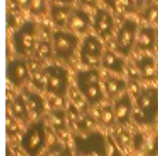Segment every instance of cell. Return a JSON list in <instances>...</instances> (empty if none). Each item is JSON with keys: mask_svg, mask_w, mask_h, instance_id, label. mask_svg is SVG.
I'll return each instance as SVG.
<instances>
[{"mask_svg": "<svg viewBox=\"0 0 158 156\" xmlns=\"http://www.w3.org/2000/svg\"><path fill=\"white\" fill-rule=\"evenodd\" d=\"M133 1H134L136 8H141L143 6L144 2H145V0H133Z\"/></svg>", "mask_w": 158, "mask_h": 156, "instance_id": "obj_32", "label": "cell"}, {"mask_svg": "<svg viewBox=\"0 0 158 156\" xmlns=\"http://www.w3.org/2000/svg\"><path fill=\"white\" fill-rule=\"evenodd\" d=\"M105 3L117 13H130L136 9L133 0H105Z\"/></svg>", "mask_w": 158, "mask_h": 156, "instance_id": "obj_22", "label": "cell"}, {"mask_svg": "<svg viewBox=\"0 0 158 156\" xmlns=\"http://www.w3.org/2000/svg\"><path fill=\"white\" fill-rule=\"evenodd\" d=\"M105 50L101 39L94 34L86 35L79 49L81 63L86 68H97L101 66Z\"/></svg>", "mask_w": 158, "mask_h": 156, "instance_id": "obj_8", "label": "cell"}, {"mask_svg": "<svg viewBox=\"0 0 158 156\" xmlns=\"http://www.w3.org/2000/svg\"><path fill=\"white\" fill-rule=\"evenodd\" d=\"M53 53L52 43L47 40H40L36 44L33 57L37 61H42L50 59Z\"/></svg>", "mask_w": 158, "mask_h": 156, "instance_id": "obj_21", "label": "cell"}, {"mask_svg": "<svg viewBox=\"0 0 158 156\" xmlns=\"http://www.w3.org/2000/svg\"><path fill=\"white\" fill-rule=\"evenodd\" d=\"M46 0H32L30 12L33 15H42L46 11Z\"/></svg>", "mask_w": 158, "mask_h": 156, "instance_id": "obj_26", "label": "cell"}, {"mask_svg": "<svg viewBox=\"0 0 158 156\" xmlns=\"http://www.w3.org/2000/svg\"><path fill=\"white\" fill-rule=\"evenodd\" d=\"M80 1L82 5L88 7H95L97 4V0H80Z\"/></svg>", "mask_w": 158, "mask_h": 156, "instance_id": "obj_30", "label": "cell"}, {"mask_svg": "<svg viewBox=\"0 0 158 156\" xmlns=\"http://www.w3.org/2000/svg\"><path fill=\"white\" fill-rule=\"evenodd\" d=\"M113 111L115 114L116 123L120 126H127L134 114V103L129 92L115 100L113 104Z\"/></svg>", "mask_w": 158, "mask_h": 156, "instance_id": "obj_11", "label": "cell"}, {"mask_svg": "<svg viewBox=\"0 0 158 156\" xmlns=\"http://www.w3.org/2000/svg\"><path fill=\"white\" fill-rule=\"evenodd\" d=\"M6 80L13 87H23L31 80V72L29 63L22 57L8 60L6 68Z\"/></svg>", "mask_w": 158, "mask_h": 156, "instance_id": "obj_10", "label": "cell"}, {"mask_svg": "<svg viewBox=\"0 0 158 156\" xmlns=\"http://www.w3.org/2000/svg\"><path fill=\"white\" fill-rule=\"evenodd\" d=\"M134 66L140 77L145 80H154L156 77V60L151 55H141L134 59Z\"/></svg>", "mask_w": 158, "mask_h": 156, "instance_id": "obj_14", "label": "cell"}, {"mask_svg": "<svg viewBox=\"0 0 158 156\" xmlns=\"http://www.w3.org/2000/svg\"><path fill=\"white\" fill-rule=\"evenodd\" d=\"M10 113L14 119L23 123L28 122L31 113L21 93L14 97L10 104Z\"/></svg>", "mask_w": 158, "mask_h": 156, "instance_id": "obj_20", "label": "cell"}, {"mask_svg": "<svg viewBox=\"0 0 158 156\" xmlns=\"http://www.w3.org/2000/svg\"><path fill=\"white\" fill-rule=\"evenodd\" d=\"M99 120L104 126H106L107 127L113 126L114 124H117L116 119H115L114 111H113V106H110V105L103 106L100 110Z\"/></svg>", "mask_w": 158, "mask_h": 156, "instance_id": "obj_23", "label": "cell"}, {"mask_svg": "<svg viewBox=\"0 0 158 156\" xmlns=\"http://www.w3.org/2000/svg\"><path fill=\"white\" fill-rule=\"evenodd\" d=\"M155 1H158V0H155Z\"/></svg>", "mask_w": 158, "mask_h": 156, "instance_id": "obj_35", "label": "cell"}, {"mask_svg": "<svg viewBox=\"0 0 158 156\" xmlns=\"http://www.w3.org/2000/svg\"><path fill=\"white\" fill-rule=\"evenodd\" d=\"M76 156H106V140L98 132L78 135L74 139Z\"/></svg>", "mask_w": 158, "mask_h": 156, "instance_id": "obj_6", "label": "cell"}, {"mask_svg": "<svg viewBox=\"0 0 158 156\" xmlns=\"http://www.w3.org/2000/svg\"><path fill=\"white\" fill-rule=\"evenodd\" d=\"M47 156H74L73 151L69 146H60L58 145L56 150L51 149L48 153Z\"/></svg>", "mask_w": 158, "mask_h": 156, "instance_id": "obj_27", "label": "cell"}, {"mask_svg": "<svg viewBox=\"0 0 158 156\" xmlns=\"http://www.w3.org/2000/svg\"><path fill=\"white\" fill-rule=\"evenodd\" d=\"M101 66L115 74H122L127 69L126 61L121 55L109 49L105 50Z\"/></svg>", "mask_w": 158, "mask_h": 156, "instance_id": "obj_16", "label": "cell"}, {"mask_svg": "<svg viewBox=\"0 0 158 156\" xmlns=\"http://www.w3.org/2000/svg\"><path fill=\"white\" fill-rule=\"evenodd\" d=\"M103 87L105 93L110 98V99H118L121 95H123L128 87V84L125 79L118 77L115 74L107 75L104 82Z\"/></svg>", "mask_w": 158, "mask_h": 156, "instance_id": "obj_17", "label": "cell"}, {"mask_svg": "<svg viewBox=\"0 0 158 156\" xmlns=\"http://www.w3.org/2000/svg\"><path fill=\"white\" fill-rule=\"evenodd\" d=\"M75 85L80 95L88 104L94 106L103 102L105 90L101 74L97 68L78 71L75 74Z\"/></svg>", "mask_w": 158, "mask_h": 156, "instance_id": "obj_1", "label": "cell"}, {"mask_svg": "<svg viewBox=\"0 0 158 156\" xmlns=\"http://www.w3.org/2000/svg\"><path fill=\"white\" fill-rule=\"evenodd\" d=\"M142 18L149 23L158 24V5L154 4L143 9L142 12Z\"/></svg>", "mask_w": 158, "mask_h": 156, "instance_id": "obj_24", "label": "cell"}, {"mask_svg": "<svg viewBox=\"0 0 158 156\" xmlns=\"http://www.w3.org/2000/svg\"><path fill=\"white\" fill-rule=\"evenodd\" d=\"M135 47L142 51H153L156 47V29L152 26L140 28Z\"/></svg>", "mask_w": 158, "mask_h": 156, "instance_id": "obj_15", "label": "cell"}, {"mask_svg": "<svg viewBox=\"0 0 158 156\" xmlns=\"http://www.w3.org/2000/svg\"><path fill=\"white\" fill-rule=\"evenodd\" d=\"M66 118H67V114L61 110L54 111L51 114V122H52L54 127L58 131H61L64 129Z\"/></svg>", "mask_w": 158, "mask_h": 156, "instance_id": "obj_25", "label": "cell"}, {"mask_svg": "<svg viewBox=\"0 0 158 156\" xmlns=\"http://www.w3.org/2000/svg\"><path fill=\"white\" fill-rule=\"evenodd\" d=\"M93 29L100 39L108 38L115 29V20L113 16L107 10L98 8L94 18Z\"/></svg>", "mask_w": 158, "mask_h": 156, "instance_id": "obj_12", "label": "cell"}, {"mask_svg": "<svg viewBox=\"0 0 158 156\" xmlns=\"http://www.w3.org/2000/svg\"><path fill=\"white\" fill-rule=\"evenodd\" d=\"M44 91L56 98H64L69 87V71L56 63L46 65L42 69Z\"/></svg>", "mask_w": 158, "mask_h": 156, "instance_id": "obj_3", "label": "cell"}, {"mask_svg": "<svg viewBox=\"0 0 158 156\" xmlns=\"http://www.w3.org/2000/svg\"><path fill=\"white\" fill-rule=\"evenodd\" d=\"M17 1L20 5V7L25 9H30V7L32 2V0H17Z\"/></svg>", "mask_w": 158, "mask_h": 156, "instance_id": "obj_29", "label": "cell"}, {"mask_svg": "<svg viewBox=\"0 0 158 156\" xmlns=\"http://www.w3.org/2000/svg\"><path fill=\"white\" fill-rule=\"evenodd\" d=\"M72 7L69 5L54 4L50 7V17L53 23L57 27L67 26L69 18L72 11Z\"/></svg>", "mask_w": 158, "mask_h": 156, "instance_id": "obj_19", "label": "cell"}, {"mask_svg": "<svg viewBox=\"0 0 158 156\" xmlns=\"http://www.w3.org/2000/svg\"><path fill=\"white\" fill-rule=\"evenodd\" d=\"M91 24V17L85 10L81 8H73L69 18L67 27L72 32L84 33L88 31Z\"/></svg>", "mask_w": 158, "mask_h": 156, "instance_id": "obj_13", "label": "cell"}, {"mask_svg": "<svg viewBox=\"0 0 158 156\" xmlns=\"http://www.w3.org/2000/svg\"><path fill=\"white\" fill-rule=\"evenodd\" d=\"M156 77H157L158 79V56L157 58H156Z\"/></svg>", "mask_w": 158, "mask_h": 156, "instance_id": "obj_33", "label": "cell"}, {"mask_svg": "<svg viewBox=\"0 0 158 156\" xmlns=\"http://www.w3.org/2000/svg\"><path fill=\"white\" fill-rule=\"evenodd\" d=\"M158 118V87L148 86L135 95L133 119L143 126H153Z\"/></svg>", "mask_w": 158, "mask_h": 156, "instance_id": "obj_2", "label": "cell"}, {"mask_svg": "<svg viewBox=\"0 0 158 156\" xmlns=\"http://www.w3.org/2000/svg\"><path fill=\"white\" fill-rule=\"evenodd\" d=\"M79 46L80 39L74 33L57 30L52 33L53 52L58 60L64 61L71 60Z\"/></svg>", "mask_w": 158, "mask_h": 156, "instance_id": "obj_7", "label": "cell"}, {"mask_svg": "<svg viewBox=\"0 0 158 156\" xmlns=\"http://www.w3.org/2000/svg\"><path fill=\"white\" fill-rule=\"evenodd\" d=\"M138 32L139 28L136 20L132 19H126L123 21L115 39L116 49L118 54L128 57L131 53L134 46L136 45Z\"/></svg>", "mask_w": 158, "mask_h": 156, "instance_id": "obj_9", "label": "cell"}, {"mask_svg": "<svg viewBox=\"0 0 158 156\" xmlns=\"http://www.w3.org/2000/svg\"><path fill=\"white\" fill-rule=\"evenodd\" d=\"M106 156H120L118 149L110 138L106 139Z\"/></svg>", "mask_w": 158, "mask_h": 156, "instance_id": "obj_28", "label": "cell"}, {"mask_svg": "<svg viewBox=\"0 0 158 156\" xmlns=\"http://www.w3.org/2000/svg\"><path fill=\"white\" fill-rule=\"evenodd\" d=\"M21 94L26 101V104L29 108L30 113L37 116H40L41 114H43V113L45 110L44 100L37 92L28 89V88H23L21 91Z\"/></svg>", "mask_w": 158, "mask_h": 156, "instance_id": "obj_18", "label": "cell"}, {"mask_svg": "<svg viewBox=\"0 0 158 156\" xmlns=\"http://www.w3.org/2000/svg\"><path fill=\"white\" fill-rule=\"evenodd\" d=\"M53 2H55L56 4H62V5H69L70 3H72L74 0H51Z\"/></svg>", "mask_w": 158, "mask_h": 156, "instance_id": "obj_31", "label": "cell"}, {"mask_svg": "<svg viewBox=\"0 0 158 156\" xmlns=\"http://www.w3.org/2000/svg\"><path fill=\"white\" fill-rule=\"evenodd\" d=\"M37 28L32 20L23 22L12 34L11 42L16 54L21 57H30L34 54Z\"/></svg>", "mask_w": 158, "mask_h": 156, "instance_id": "obj_4", "label": "cell"}, {"mask_svg": "<svg viewBox=\"0 0 158 156\" xmlns=\"http://www.w3.org/2000/svg\"><path fill=\"white\" fill-rule=\"evenodd\" d=\"M156 47H158V29H156Z\"/></svg>", "mask_w": 158, "mask_h": 156, "instance_id": "obj_34", "label": "cell"}, {"mask_svg": "<svg viewBox=\"0 0 158 156\" xmlns=\"http://www.w3.org/2000/svg\"><path fill=\"white\" fill-rule=\"evenodd\" d=\"M47 134L43 121L31 124L20 139V147L27 156H39L45 148Z\"/></svg>", "mask_w": 158, "mask_h": 156, "instance_id": "obj_5", "label": "cell"}]
</instances>
